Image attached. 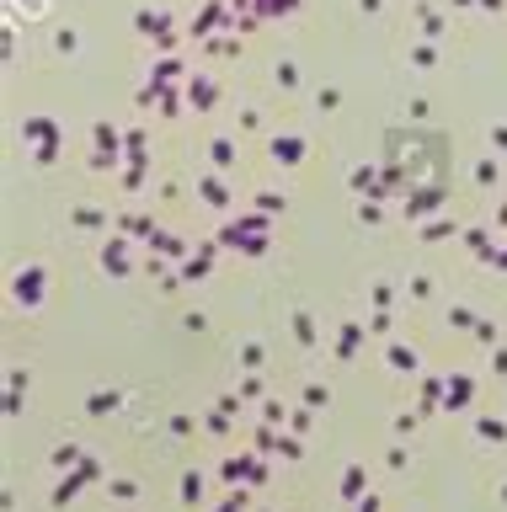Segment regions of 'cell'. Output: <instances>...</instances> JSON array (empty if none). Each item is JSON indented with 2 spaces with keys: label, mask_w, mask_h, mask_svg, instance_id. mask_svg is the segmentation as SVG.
Instances as JSON below:
<instances>
[{
  "label": "cell",
  "mask_w": 507,
  "mask_h": 512,
  "mask_svg": "<svg viewBox=\"0 0 507 512\" xmlns=\"http://www.w3.org/2000/svg\"><path fill=\"white\" fill-rule=\"evenodd\" d=\"M385 160H390V171L401 176V182H411V192H417L422 171H433L443 182V171H449V139L433 134V128H390Z\"/></svg>",
  "instance_id": "6da1fadb"
}]
</instances>
